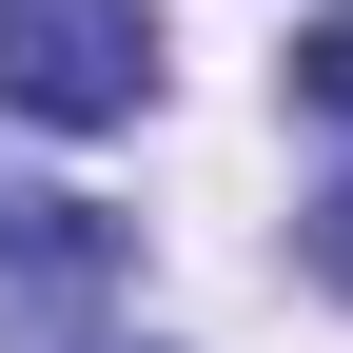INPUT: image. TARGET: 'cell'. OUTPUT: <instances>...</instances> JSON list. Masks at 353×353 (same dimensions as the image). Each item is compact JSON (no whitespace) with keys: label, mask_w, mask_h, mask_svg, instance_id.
Segmentation results:
<instances>
[{"label":"cell","mask_w":353,"mask_h":353,"mask_svg":"<svg viewBox=\"0 0 353 353\" xmlns=\"http://www.w3.org/2000/svg\"><path fill=\"white\" fill-rule=\"evenodd\" d=\"M294 99H314V118H353V0H334L314 39H294Z\"/></svg>","instance_id":"3957f363"},{"label":"cell","mask_w":353,"mask_h":353,"mask_svg":"<svg viewBox=\"0 0 353 353\" xmlns=\"http://www.w3.org/2000/svg\"><path fill=\"white\" fill-rule=\"evenodd\" d=\"M138 99H157V0H0V118L118 138Z\"/></svg>","instance_id":"6da1fadb"},{"label":"cell","mask_w":353,"mask_h":353,"mask_svg":"<svg viewBox=\"0 0 353 353\" xmlns=\"http://www.w3.org/2000/svg\"><path fill=\"white\" fill-rule=\"evenodd\" d=\"M79 353H157V334H79Z\"/></svg>","instance_id":"5b68a950"},{"label":"cell","mask_w":353,"mask_h":353,"mask_svg":"<svg viewBox=\"0 0 353 353\" xmlns=\"http://www.w3.org/2000/svg\"><path fill=\"white\" fill-rule=\"evenodd\" d=\"M138 275V216L99 196H39V176H0V294H118Z\"/></svg>","instance_id":"7a4b0ae2"},{"label":"cell","mask_w":353,"mask_h":353,"mask_svg":"<svg viewBox=\"0 0 353 353\" xmlns=\"http://www.w3.org/2000/svg\"><path fill=\"white\" fill-rule=\"evenodd\" d=\"M294 275H314V294H353V176H334L314 216H294Z\"/></svg>","instance_id":"277c9868"}]
</instances>
